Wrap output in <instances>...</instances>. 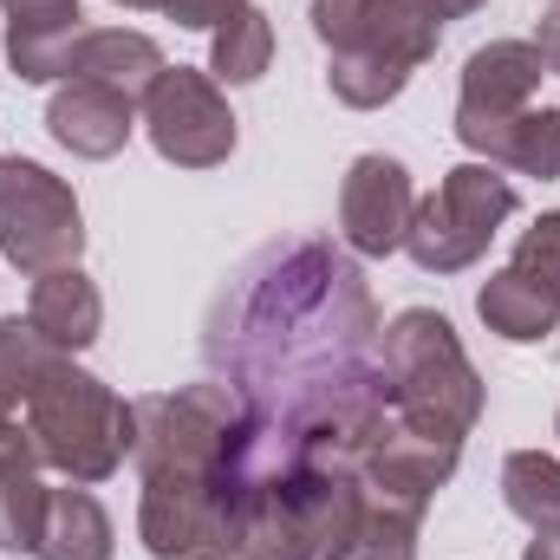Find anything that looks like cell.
<instances>
[{
  "label": "cell",
  "mask_w": 560,
  "mask_h": 560,
  "mask_svg": "<svg viewBox=\"0 0 560 560\" xmlns=\"http://www.w3.org/2000/svg\"><path fill=\"white\" fill-rule=\"evenodd\" d=\"M143 131L156 143V156L176 170H215L235 156V138H242L222 85L196 66H163V79L143 98Z\"/></svg>",
  "instance_id": "obj_6"
},
{
  "label": "cell",
  "mask_w": 560,
  "mask_h": 560,
  "mask_svg": "<svg viewBox=\"0 0 560 560\" xmlns=\"http://www.w3.org/2000/svg\"><path fill=\"white\" fill-rule=\"evenodd\" d=\"M46 482L39 469H0V548L7 555H33L39 548V522H46Z\"/></svg>",
  "instance_id": "obj_23"
},
{
  "label": "cell",
  "mask_w": 560,
  "mask_h": 560,
  "mask_svg": "<svg viewBox=\"0 0 560 560\" xmlns=\"http://www.w3.org/2000/svg\"><path fill=\"white\" fill-rule=\"evenodd\" d=\"M138 418V443L131 463L143 482H222L242 489V456H248V430H255V405L242 385H183V392H156L131 405Z\"/></svg>",
  "instance_id": "obj_1"
},
{
  "label": "cell",
  "mask_w": 560,
  "mask_h": 560,
  "mask_svg": "<svg viewBox=\"0 0 560 560\" xmlns=\"http://www.w3.org/2000/svg\"><path fill=\"white\" fill-rule=\"evenodd\" d=\"M7 13V66L20 85H52L66 79V59L79 46V0H0Z\"/></svg>",
  "instance_id": "obj_13"
},
{
  "label": "cell",
  "mask_w": 560,
  "mask_h": 560,
  "mask_svg": "<svg viewBox=\"0 0 560 560\" xmlns=\"http://www.w3.org/2000/svg\"><path fill=\"white\" fill-rule=\"evenodd\" d=\"M378 365H385V398L392 411L418 430L436 436H469L482 418V372L469 365L456 326L430 306H405L385 339H378Z\"/></svg>",
  "instance_id": "obj_3"
},
{
  "label": "cell",
  "mask_w": 560,
  "mask_h": 560,
  "mask_svg": "<svg viewBox=\"0 0 560 560\" xmlns=\"http://www.w3.org/2000/svg\"><path fill=\"white\" fill-rule=\"evenodd\" d=\"M535 52H541V66L560 79V7L541 20V33H535Z\"/></svg>",
  "instance_id": "obj_28"
},
{
  "label": "cell",
  "mask_w": 560,
  "mask_h": 560,
  "mask_svg": "<svg viewBox=\"0 0 560 560\" xmlns=\"http://www.w3.org/2000/svg\"><path fill=\"white\" fill-rule=\"evenodd\" d=\"M522 560H560V528H548V535H535L528 541V555Z\"/></svg>",
  "instance_id": "obj_29"
},
{
  "label": "cell",
  "mask_w": 560,
  "mask_h": 560,
  "mask_svg": "<svg viewBox=\"0 0 560 560\" xmlns=\"http://www.w3.org/2000/svg\"><path fill=\"white\" fill-rule=\"evenodd\" d=\"M26 430H33V450L46 469H59L66 482L92 489V482H112L138 443V418L131 405L92 378L72 352L52 359V372L39 378V392L26 398Z\"/></svg>",
  "instance_id": "obj_2"
},
{
  "label": "cell",
  "mask_w": 560,
  "mask_h": 560,
  "mask_svg": "<svg viewBox=\"0 0 560 560\" xmlns=\"http://www.w3.org/2000/svg\"><path fill=\"white\" fill-rule=\"evenodd\" d=\"M306 20L326 59H378L398 72H418L443 39V20L423 0H313Z\"/></svg>",
  "instance_id": "obj_7"
},
{
  "label": "cell",
  "mask_w": 560,
  "mask_h": 560,
  "mask_svg": "<svg viewBox=\"0 0 560 560\" xmlns=\"http://www.w3.org/2000/svg\"><path fill=\"white\" fill-rule=\"evenodd\" d=\"M423 7H430L436 20H463V13H476L482 0H423Z\"/></svg>",
  "instance_id": "obj_30"
},
{
  "label": "cell",
  "mask_w": 560,
  "mask_h": 560,
  "mask_svg": "<svg viewBox=\"0 0 560 560\" xmlns=\"http://www.w3.org/2000/svg\"><path fill=\"white\" fill-rule=\"evenodd\" d=\"M26 319L52 352H85L105 326V293L85 268H52V275H33Z\"/></svg>",
  "instance_id": "obj_15"
},
{
  "label": "cell",
  "mask_w": 560,
  "mask_h": 560,
  "mask_svg": "<svg viewBox=\"0 0 560 560\" xmlns=\"http://www.w3.org/2000/svg\"><path fill=\"white\" fill-rule=\"evenodd\" d=\"M502 502L535 535L560 528V456H548V450H515L502 463Z\"/></svg>",
  "instance_id": "obj_21"
},
{
  "label": "cell",
  "mask_w": 560,
  "mask_h": 560,
  "mask_svg": "<svg viewBox=\"0 0 560 560\" xmlns=\"http://www.w3.org/2000/svg\"><path fill=\"white\" fill-rule=\"evenodd\" d=\"M476 313H482V326H489L495 339H509V346H541L560 326V300L541 280H528L522 268H502V275L482 280Z\"/></svg>",
  "instance_id": "obj_18"
},
{
  "label": "cell",
  "mask_w": 560,
  "mask_h": 560,
  "mask_svg": "<svg viewBox=\"0 0 560 560\" xmlns=\"http://www.w3.org/2000/svg\"><path fill=\"white\" fill-rule=\"evenodd\" d=\"M235 7H242V0H156V13H170V20L189 26V33H215Z\"/></svg>",
  "instance_id": "obj_26"
},
{
  "label": "cell",
  "mask_w": 560,
  "mask_h": 560,
  "mask_svg": "<svg viewBox=\"0 0 560 560\" xmlns=\"http://www.w3.org/2000/svg\"><path fill=\"white\" fill-rule=\"evenodd\" d=\"M515 209H522V196L495 163H456L418 202L405 255L423 275H463L489 255V242L502 235V222H515Z\"/></svg>",
  "instance_id": "obj_4"
},
{
  "label": "cell",
  "mask_w": 560,
  "mask_h": 560,
  "mask_svg": "<svg viewBox=\"0 0 560 560\" xmlns=\"http://www.w3.org/2000/svg\"><path fill=\"white\" fill-rule=\"evenodd\" d=\"M326 85H332L339 105H352V112H378V105H392V98L411 85V72L378 66V59H326Z\"/></svg>",
  "instance_id": "obj_24"
},
{
  "label": "cell",
  "mask_w": 560,
  "mask_h": 560,
  "mask_svg": "<svg viewBox=\"0 0 560 560\" xmlns=\"http://www.w3.org/2000/svg\"><path fill=\"white\" fill-rule=\"evenodd\" d=\"M52 346L33 332V319H0V411H26L39 378L52 372Z\"/></svg>",
  "instance_id": "obj_22"
},
{
  "label": "cell",
  "mask_w": 560,
  "mask_h": 560,
  "mask_svg": "<svg viewBox=\"0 0 560 560\" xmlns=\"http://www.w3.org/2000/svg\"><path fill=\"white\" fill-rule=\"evenodd\" d=\"M463 463V436H436V430H418L398 411H385L365 456H359V482L385 502H405V509H430V495L456 476Z\"/></svg>",
  "instance_id": "obj_8"
},
{
  "label": "cell",
  "mask_w": 560,
  "mask_h": 560,
  "mask_svg": "<svg viewBox=\"0 0 560 560\" xmlns=\"http://www.w3.org/2000/svg\"><path fill=\"white\" fill-rule=\"evenodd\" d=\"M418 215V183L398 156L365 150L352 156L346 183H339V235L352 255H398Z\"/></svg>",
  "instance_id": "obj_9"
},
{
  "label": "cell",
  "mask_w": 560,
  "mask_h": 560,
  "mask_svg": "<svg viewBox=\"0 0 560 560\" xmlns=\"http://www.w3.org/2000/svg\"><path fill=\"white\" fill-rule=\"evenodd\" d=\"M268 59H275V20L255 0H242L209 39V79L215 85H255L268 72Z\"/></svg>",
  "instance_id": "obj_20"
},
{
  "label": "cell",
  "mask_w": 560,
  "mask_h": 560,
  "mask_svg": "<svg viewBox=\"0 0 560 560\" xmlns=\"http://www.w3.org/2000/svg\"><path fill=\"white\" fill-rule=\"evenodd\" d=\"M46 131H52L59 150L85 156V163H105V156H118V150L131 143L138 105L118 98V92H105V85H92V79H66V85L46 98Z\"/></svg>",
  "instance_id": "obj_12"
},
{
  "label": "cell",
  "mask_w": 560,
  "mask_h": 560,
  "mask_svg": "<svg viewBox=\"0 0 560 560\" xmlns=\"http://www.w3.org/2000/svg\"><path fill=\"white\" fill-rule=\"evenodd\" d=\"M196 560H242V555H196Z\"/></svg>",
  "instance_id": "obj_32"
},
{
  "label": "cell",
  "mask_w": 560,
  "mask_h": 560,
  "mask_svg": "<svg viewBox=\"0 0 560 560\" xmlns=\"http://www.w3.org/2000/svg\"><path fill=\"white\" fill-rule=\"evenodd\" d=\"M118 7H131V13H150V7H156V0H118Z\"/></svg>",
  "instance_id": "obj_31"
},
{
  "label": "cell",
  "mask_w": 560,
  "mask_h": 560,
  "mask_svg": "<svg viewBox=\"0 0 560 560\" xmlns=\"http://www.w3.org/2000/svg\"><path fill=\"white\" fill-rule=\"evenodd\" d=\"M0 255L20 275L79 268L85 255V209L72 183L33 156H0Z\"/></svg>",
  "instance_id": "obj_5"
},
{
  "label": "cell",
  "mask_w": 560,
  "mask_h": 560,
  "mask_svg": "<svg viewBox=\"0 0 560 560\" xmlns=\"http://www.w3.org/2000/svg\"><path fill=\"white\" fill-rule=\"evenodd\" d=\"M66 79H92V85L143 105L150 85L163 79V46L138 26H85L72 59H66Z\"/></svg>",
  "instance_id": "obj_14"
},
{
  "label": "cell",
  "mask_w": 560,
  "mask_h": 560,
  "mask_svg": "<svg viewBox=\"0 0 560 560\" xmlns=\"http://www.w3.org/2000/svg\"><path fill=\"white\" fill-rule=\"evenodd\" d=\"M463 143H469L482 163H495V170L541 176V183L560 176V112L555 105H528V112H515V118H502V125L469 131Z\"/></svg>",
  "instance_id": "obj_16"
},
{
  "label": "cell",
  "mask_w": 560,
  "mask_h": 560,
  "mask_svg": "<svg viewBox=\"0 0 560 560\" xmlns=\"http://www.w3.org/2000/svg\"><path fill=\"white\" fill-rule=\"evenodd\" d=\"M509 268H522L528 280H541V287L560 300V209H548L535 229H522V242H515V261H509Z\"/></svg>",
  "instance_id": "obj_25"
},
{
  "label": "cell",
  "mask_w": 560,
  "mask_h": 560,
  "mask_svg": "<svg viewBox=\"0 0 560 560\" xmlns=\"http://www.w3.org/2000/svg\"><path fill=\"white\" fill-rule=\"evenodd\" d=\"M118 528L105 515V502L92 489H52L46 495V522H39V548L33 560H112Z\"/></svg>",
  "instance_id": "obj_17"
},
{
  "label": "cell",
  "mask_w": 560,
  "mask_h": 560,
  "mask_svg": "<svg viewBox=\"0 0 560 560\" xmlns=\"http://www.w3.org/2000/svg\"><path fill=\"white\" fill-rule=\"evenodd\" d=\"M555 436H560V418H555Z\"/></svg>",
  "instance_id": "obj_33"
},
{
  "label": "cell",
  "mask_w": 560,
  "mask_h": 560,
  "mask_svg": "<svg viewBox=\"0 0 560 560\" xmlns=\"http://www.w3.org/2000/svg\"><path fill=\"white\" fill-rule=\"evenodd\" d=\"M0 469H39V450H33V430L20 411H0Z\"/></svg>",
  "instance_id": "obj_27"
},
{
  "label": "cell",
  "mask_w": 560,
  "mask_h": 560,
  "mask_svg": "<svg viewBox=\"0 0 560 560\" xmlns=\"http://www.w3.org/2000/svg\"><path fill=\"white\" fill-rule=\"evenodd\" d=\"M418 528H423V509L385 502V495L365 489L352 528L339 535V548L326 560H418Z\"/></svg>",
  "instance_id": "obj_19"
},
{
  "label": "cell",
  "mask_w": 560,
  "mask_h": 560,
  "mask_svg": "<svg viewBox=\"0 0 560 560\" xmlns=\"http://www.w3.org/2000/svg\"><path fill=\"white\" fill-rule=\"evenodd\" d=\"M229 522H235V489L222 482H143L138 541L156 560L229 555Z\"/></svg>",
  "instance_id": "obj_10"
},
{
  "label": "cell",
  "mask_w": 560,
  "mask_h": 560,
  "mask_svg": "<svg viewBox=\"0 0 560 560\" xmlns=\"http://www.w3.org/2000/svg\"><path fill=\"white\" fill-rule=\"evenodd\" d=\"M548 66L535 52V39H489L463 59V92H456V138L482 131V125H502L515 112L535 105Z\"/></svg>",
  "instance_id": "obj_11"
},
{
  "label": "cell",
  "mask_w": 560,
  "mask_h": 560,
  "mask_svg": "<svg viewBox=\"0 0 560 560\" xmlns=\"http://www.w3.org/2000/svg\"><path fill=\"white\" fill-rule=\"evenodd\" d=\"M555 7H560V0H555Z\"/></svg>",
  "instance_id": "obj_34"
}]
</instances>
